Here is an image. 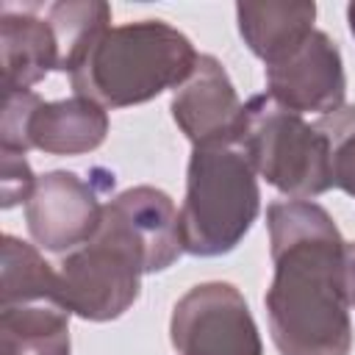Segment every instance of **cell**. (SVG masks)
I'll list each match as a JSON object with an SVG mask.
<instances>
[{
	"label": "cell",
	"mask_w": 355,
	"mask_h": 355,
	"mask_svg": "<svg viewBox=\"0 0 355 355\" xmlns=\"http://www.w3.org/2000/svg\"><path fill=\"white\" fill-rule=\"evenodd\" d=\"M272 286L263 305L280 355H349L352 322L338 225L313 200L266 208Z\"/></svg>",
	"instance_id": "1"
},
{
	"label": "cell",
	"mask_w": 355,
	"mask_h": 355,
	"mask_svg": "<svg viewBox=\"0 0 355 355\" xmlns=\"http://www.w3.org/2000/svg\"><path fill=\"white\" fill-rule=\"evenodd\" d=\"M200 53L191 39L164 19H139L103 31L69 72L80 97L108 108H128L178 89L194 72Z\"/></svg>",
	"instance_id": "2"
},
{
	"label": "cell",
	"mask_w": 355,
	"mask_h": 355,
	"mask_svg": "<svg viewBox=\"0 0 355 355\" xmlns=\"http://www.w3.org/2000/svg\"><path fill=\"white\" fill-rule=\"evenodd\" d=\"M261 214L258 175L239 147H194L186 197L178 211L183 252L216 258L233 252Z\"/></svg>",
	"instance_id": "3"
},
{
	"label": "cell",
	"mask_w": 355,
	"mask_h": 355,
	"mask_svg": "<svg viewBox=\"0 0 355 355\" xmlns=\"http://www.w3.org/2000/svg\"><path fill=\"white\" fill-rule=\"evenodd\" d=\"M239 150L269 186L291 200H311L333 189L327 136L269 94L247 100Z\"/></svg>",
	"instance_id": "4"
},
{
	"label": "cell",
	"mask_w": 355,
	"mask_h": 355,
	"mask_svg": "<svg viewBox=\"0 0 355 355\" xmlns=\"http://www.w3.org/2000/svg\"><path fill=\"white\" fill-rule=\"evenodd\" d=\"M141 275L139 250L111 225L100 222L94 239L61 261L55 308L86 322L119 319L139 300Z\"/></svg>",
	"instance_id": "5"
},
{
	"label": "cell",
	"mask_w": 355,
	"mask_h": 355,
	"mask_svg": "<svg viewBox=\"0 0 355 355\" xmlns=\"http://www.w3.org/2000/svg\"><path fill=\"white\" fill-rule=\"evenodd\" d=\"M169 338L180 355H263L244 294L225 280L200 283L175 302Z\"/></svg>",
	"instance_id": "6"
},
{
	"label": "cell",
	"mask_w": 355,
	"mask_h": 355,
	"mask_svg": "<svg viewBox=\"0 0 355 355\" xmlns=\"http://www.w3.org/2000/svg\"><path fill=\"white\" fill-rule=\"evenodd\" d=\"M114 189V172L94 169V180L75 172L53 169L36 180L25 202V222L31 239L50 252H72L94 239L103 222L105 202L100 200Z\"/></svg>",
	"instance_id": "7"
},
{
	"label": "cell",
	"mask_w": 355,
	"mask_h": 355,
	"mask_svg": "<svg viewBox=\"0 0 355 355\" xmlns=\"http://www.w3.org/2000/svg\"><path fill=\"white\" fill-rule=\"evenodd\" d=\"M169 111L194 147H239L247 122V103L222 61L208 53H200L189 80L175 89Z\"/></svg>",
	"instance_id": "8"
},
{
	"label": "cell",
	"mask_w": 355,
	"mask_h": 355,
	"mask_svg": "<svg viewBox=\"0 0 355 355\" xmlns=\"http://www.w3.org/2000/svg\"><path fill=\"white\" fill-rule=\"evenodd\" d=\"M266 94L294 111L308 114L316 111L322 116L338 111L347 97V75L338 44L316 31L286 58L266 67Z\"/></svg>",
	"instance_id": "9"
},
{
	"label": "cell",
	"mask_w": 355,
	"mask_h": 355,
	"mask_svg": "<svg viewBox=\"0 0 355 355\" xmlns=\"http://www.w3.org/2000/svg\"><path fill=\"white\" fill-rule=\"evenodd\" d=\"M103 222L139 250L144 275L169 269L183 252L178 208L172 197L155 186H133L119 191L105 202Z\"/></svg>",
	"instance_id": "10"
},
{
	"label": "cell",
	"mask_w": 355,
	"mask_h": 355,
	"mask_svg": "<svg viewBox=\"0 0 355 355\" xmlns=\"http://www.w3.org/2000/svg\"><path fill=\"white\" fill-rule=\"evenodd\" d=\"M0 64L3 92L31 89L53 69L61 72V47L44 6H0Z\"/></svg>",
	"instance_id": "11"
},
{
	"label": "cell",
	"mask_w": 355,
	"mask_h": 355,
	"mask_svg": "<svg viewBox=\"0 0 355 355\" xmlns=\"http://www.w3.org/2000/svg\"><path fill=\"white\" fill-rule=\"evenodd\" d=\"M108 111L89 97L39 103L28 119V147L47 155H86L108 136Z\"/></svg>",
	"instance_id": "12"
},
{
	"label": "cell",
	"mask_w": 355,
	"mask_h": 355,
	"mask_svg": "<svg viewBox=\"0 0 355 355\" xmlns=\"http://www.w3.org/2000/svg\"><path fill=\"white\" fill-rule=\"evenodd\" d=\"M239 33L250 53L263 61V67L286 58L311 33L316 19V3L308 0H266V3H239L236 6Z\"/></svg>",
	"instance_id": "13"
},
{
	"label": "cell",
	"mask_w": 355,
	"mask_h": 355,
	"mask_svg": "<svg viewBox=\"0 0 355 355\" xmlns=\"http://www.w3.org/2000/svg\"><path fill=\"white\" fill-rule=\"evenodd\" d=\"M0 355H72L69 313L55 305L0 308Z\"/></svg>",
	"instance_id": "14"
},
{
	"label": "cell",
	"mask_w": 355,
	"mask_h": 355,
	"mask_svg": "<svg viewBox=\"0 0 355 355\" xmlns=\"http://www.w3.org/2000/svg\"><path fill=\"white\" fill-rule=\"evenodd\" d=\"M0 258H3L0 308L36 305V302L55 305L58 272L42 258V252L33 244L6 233L0 241Z\"/></svg>",
	"instance_id": "15"
},
{
	"label": "cell",
	"mask_w": 355,
	"mask_h": 355,
	"mask_svg": "<svg viewBox=\"0 0 355 355\" xmlns=\"http://www.w3.org/2000/svg\"><path fill=\"white\" fill-rule=\"evenodd\" d=\"M44 14L58 36L61 72H72L94 39L111 28V6L100 0H61L44 6Z\"/></svg>",
	"instance_id": "16"
},
{
	"label": "cell",
	"mask_w": 355,
	"mask_h": 355,
	"mask_svg": "<svg viewBox=\"0 0 355 355\" xmlns=\"http://www.w3.org/2000/svg\"><path fill=\"white\" fill-rule=\"evenodd\" d=\"M313 125L330 144L333 186L355 197V105H341L338 111L319 116Z\"/></svg>",
	"instance_id": "17"
},
{
	"label": "cell",
	"mask_w": 355,
	"mask_h": 355,
	"mask_svg": "<svg viewBox=\"0 0 355 355\" xmlns=\"http://www.w3.org/2000/svg\"><path fill=\"white\" fill-rule=\"evenodd\" d=\"M42 97L31 89L3 92V114H0V150L28 153V119L36 111Z\"/></svg>",
	"instance_id": "18"
},
{
	"label": "cell",
	"mask_w": 355,
	"mask_h": 355,
	"mask_svg": "<svg viewBox=\"0 0 355 355\" xmlns=\"http://www.w3.org/2000/svg\"><path fill=\"white\" fill-rule=\"evenodd\" d=\"M0 205L3 208H14L17 202H28V197L36 189V175L25 158V153H11V150H0Z\"/></svg>",
	"instance_id": "19"
},
{
	"label": "cell",
	"mask_w": 355,
	"mask_h": 355,
	"mask_svg": "<svg viewBox=\"0 0 355 355\" xmlns=\"http://www.w3.org/2000/svg\"><path fill=\"white\" fill-rule=\"evenodd\" d=\"M344 286L349 308H355V241H347L344 247Z\"/></svg>",
	"instance_id": "20"
},
{
	"label": "cell",
	"mask_w": 355,
	"mask_h": 355,
	"mask_svg": "<svg viewBox=\"0 0 355 355\" xmlns=\"http://www.w3.org/2000/svg\"><path fill=\"white\" fill-rule=\"evenodd\" d=\"M347 22H349V33H352V39H355V0L347 6Z\"/></svg>",
	"instance_id": "21"
}]
</instances>
